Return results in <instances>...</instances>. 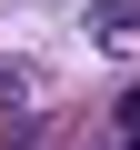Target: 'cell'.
I'll list each match as a JSON object with an SVG mask.
<instances>
[{
	"label": "cell",
	"instance_id": "obj_2",
	"mask_svg": "<svg viewBox=\"0 0 140 150\" xmlns=\"http://www.w3.org/2000/svg\"><path fill=\"white\" fill-rule=\"evenodd\" d=\"M120 140H130V150H140V90H130V100H120Z\"/></svg>",
	"mask_w": 140,
	"mask_h": 150
},
{
	"label": "cell",
	"instance_id": "obj_1",
	"mask_svg": "<svg viewBox=\"0 0 140 150\" xmlns=\"http://www.w3.org/2000/svg\"><path fill=\"white\" fill-rule=\"evenodd\" d=\"M90 30H100V40H130V30H140V0H100Z\"/></svg>",
	"mask_w": 140,
	"mask_h": 150
}]
</instances>
